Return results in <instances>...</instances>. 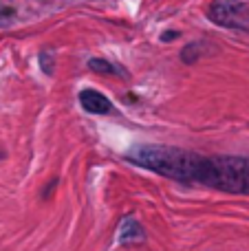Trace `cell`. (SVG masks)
Returning <instances> with one entry per match:
<instances>
[{"instance_id":"8","label":"cell","mask_w":249,"mask_h":251,"mask_svg":"<svg viewBox=\"0 0 249 251\" xmlns=\"http://www.w3.org/2000/svg\"><path fill=\"white\" fill-rule=\"evenodd\" d=\"M38 64H40V69H42V73L49 75V77L55 73V55H53L51 51H42V53H40V55H38Z\"/></svg>"},{"instance_id":"6","label":"cell","mask_w":249,"mask_h":251,"mask_svg":"<svg viewBox=\"0 0 249 251\" xmlns=\"http://www.w3.org/2000/svg\"><path fill=\"white\" fill-rule=\"evenodd\" d=\"M203 55H205V42H190L188 47H183V51H181V60H183L185 64H194V62H199Z\"/></svg>"},{"instance_id":"4","label":"cell","mask_w":249,"mask_h":251,"mask_svg":"<svg viewBox=\"0 0 249 251\" xmlns=\"http://www.w3.org/2000/svg\"><path fill=\"white\" fill-rule=\"evenodd\" d=\"M82 110L91 115H108L113 113V101L104 95V93L95 91V88H82L77 95Z\"/></svg>"},{"instance_id":"2","label":"cell","mask_w":249,"mask_h":251,"mask_svg":"<svg viewBox=\"0 0 249 251\" xmlns=\"http://www.w3.org/2000/svg\"><path fill=\"white\" fill-rule=\"evenodd\" d=\"M199 185L227 194H249V159L247 156H205Z\"/></svg>"},{"instance_id":"9","label":"cell","mask_w":249,"mask_h":251,"mask_svg":"<svg viewBox=\"0 0 249 251\" xmlns=\"http://www.w3.org/2000/svg\"><path fill=\"white\" fill-rule=\"evenodd\" d=\"M176 35H179L176 31H168V33H163V40H174Z\"/></svg>"},{"instance_id":"3","label":"cell","mask_w":249,"mask_h":251,"mask_svg":"<svg viewBox=\"0 0 249 251\" xmlns=\"http://www.w3.org/2000/svg\"><path fill=\"white\" fill-rule=\"evenodd\" d=\"M207 18L223 29L249 33V4L241 0H216L207 11Z\"/></svg>"},{"instance_id":"5","label":"cell","mask_w":249,"mask_h":251,"mask_svg":"<svg viewBox=\"0 0 249 251\" xmlns=\"http://www.w3.org/2000/svg\"><path fill=\"white\" fill-rule=\"evenodd\" d=\"M117 243L124 247H137L146 243V229L137 218H124L117 227Z\"/></svg>"},{"instance_id":"7","label":"cell","mask_w":249,"mask_h":251,"mask_svg":"<svg viewBox=\"0 0 249 251\" xmlns=\"http://www.w3.org/2000/svg\"><path fill=\"white\" fill-rule=\"evenodd\" d=\"M88 69L100 75H122V71H119L113 62L104 60V57H93V60H88Z\"/></svg>"},{"instance_id":"1","label":"cell","mask_w":249,"mask_h":251,"mask_svg":"<svg viewBox=\"0 0 249 251\" xmlns=\"http://www.w3.org/2000/svg\"><path fill=\"white\" fill-rule=\"evenodd\" d=\"M126 161H130L137 168H144L152 174L170 178V181L192 185V183L201 181L205 154H199L194 150H185V148L144 143V146L130 148L126 152Z\"/></svg>"}]
</instances>
